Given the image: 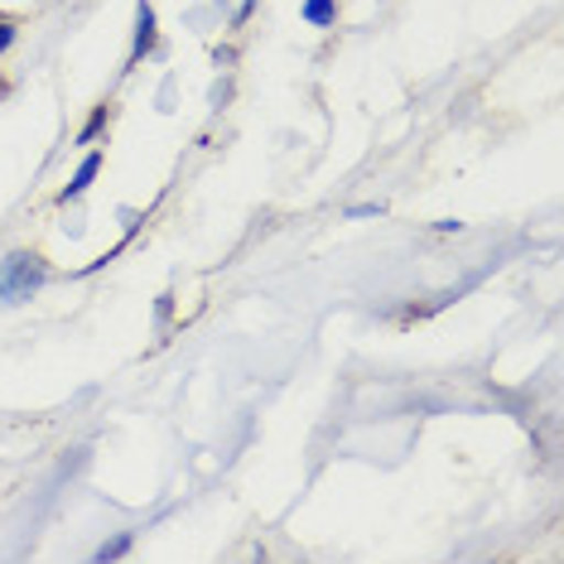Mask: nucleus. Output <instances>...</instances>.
Masks as SVG:
<instances>
[{
	"label": "nucleus",
	"instance_id": "11",
	"mask_svg": "<svg viewBox=\"0 0 564 564\" xmlns=\"http://www.w3.org/2000/svg\"><path fill=\"white\" fill-rule=\"evenodd\" d=\"M213 63H217V68H232V63H237V54H232V48H217V54H213Z\"/></svg>",
	"mask_w": 564,
	"mask_h": 564
},
{
	"label": "nucleus",
	"instance_id": "8",
	"mask_svg": "<svg viewBox=\"0 0 564 564\" xmlns=\"http://www.w3.org/2000/svg\"><path fill=\"white\" fill-rule=\"evenodd\" d=\"M381 213H387L381 203H352V208L343 213V217H348V223H357V217H381Z\"/></svg>",
	"mask_w": 564,
	"mask_h": 564
},
{
	"label": "nucleus",
	"instance_id": "6",
	"mask_svg": "<svg viewBox=\"0 0 564 564\" xmlns=\"http://www.w3.org/2000/svg\"><path fill=\"white\" fill-rule=\"evenodd\" d=\"M131 545H135V531H117V535H111V541H101V545L93 550V560H97V564L121 560V555H131Z\"/></svg>",
	"mask_w": 564,
	"mask_h": 564
},
{
	"label": "nucleus",
	"instance_id": "4",
	"mask_svg": "<svg viewBox=\"0 0 564 564\" xmlns=\"http://www.w3.org/2000/svg\"><path fill=\"white\" fill-rule=\"evenodd\" d=\"M107 126H111V101H101V107H93V117H87L78 126V135H73V145L78 150H93L101 135H107Z\"/></svg>",
	"mask_w": 564,
	"mask_h": 564
},
{
	"label": "nucleus",
	"instance_id": "9",
	"mask_svg": "<svg viewBox=\"0 0 564 564\" xmlns=\"http://www.w3.org/2000/svg\"><path fill=\"white\" fill-rule=\"evenodd\" d=\"M121 223H126V241H131L140 232V223H145V213H135V208H121Z\"/></svg>",
	"mask_w": 564,
	"mask_h": 564
},
{
	"label": "nucleus",
	"instance_id": "3",
	"mask_svg": "<svg viewBox=\"0 0 564 564\" xmlns=\"http://www.w3.org/2000/svg\"><path fill=\"white\" fill-rule=\"evenodd\" d=\"M101 164H107V155H101V150L93 145V150H87V155L78 160V170H73V178H68V184H63V188H58V208H68V203H78V198L87 194V188H93V184H97Z\"/></svg>",
	"mask_w": 564,
	"mask_h": 564
},
{
	"label": "nucleus",
	"instance_id": "10",
	"mask_svg": "<svg viewBox=\"0 0 564 564\" xmlns=\"http://www.w3.org/2000/svg\"><path fill=\"white\" fill-rule=\"evenodd\" d=\"M256 6H261V0H241V6L232 10V24H237V30H241V24H247V20L256 15Z\"/></svg>",
	"mask_w": 564,
	"mask_h": 564
},
{
	"label": "nucleus",
	"instance_id": "1",
	"mask_svg": "<svg viewBox=\"0 0 564 564\" xmlns=\"http://www.w3.org/2000/svg\"><path fill=\"white\" fill-rule=\"evenodd\" d=\"M48 285H54V265L40 251L15 247L0 256V310H20V304L40 300Z\"/></svg>",
	"mask_w": 564,
	"mask_h": 564
},
{
	"label": "nucleus",
	"instance_id": "7",
	"mask_svg": "<svg viewBox=\"0 0 564 564\" xmlns=\"http://www.w3.org/2000/svg\"><path fill=\"white\" fill-rule=\"evenodd\" d=\"M15 40H20V24L15 20H0V58L15 48Z\"/></svg>",
	"mask_w": 564,
	"mask_h": 564
},
{
	"label": "nucleus",
	"instance_id": "5",
	"mask_svg": "<svg viewBox=\"0 0 564 564\" xmlns=\"http://www.w3.org/2000/svg\"><path fill=\"white\" fill-rule=\"evenodd\" d=\"M300 20L310 24V30H333V24H338V0H304Z\"/></svg>",
	"mask_w": 564,
	"mask_h": 564
},
{
	"label": "nucleus",
	"instance_id": "2",
	"mask_svg": "<svg viewBox=\"0 0 564 564\" xmlns=\"http://www.w3.org/2000/svg\"><path fill=\"white\" fill-rule=\"evenodd\" d=\"M160 48V15L155 0H135V34H131V58H126V73L140 68L150 54Z\"/></svg>",
	"mask_w": 564,
	"mask_h": 564
}]
</instances>
